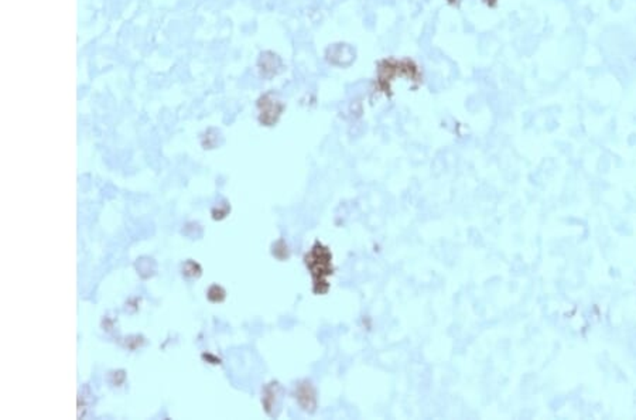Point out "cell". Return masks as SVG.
<instances>
[{"label":"cell","instance_id":"cell-1","mask_svg":"<svg viewBox=\"0 0 636 420\" xmlns=\"http://www.w3.org/2000/svg\"><path fill=\"white\" fill-rule=\"evenodd\" d=\"M207 297L211 303H221L225 299V290L218 285H212L207 292Z\"/></svg>","mask_w":636,"mask_h":420},{"label":"cell","instance_id":"cell-2","mask_svg":"<svg viewBox=\"0 0 636 420\" xmlns=\"http://www.w3.org/2000/svg\"><path fill=\"white\" fill-rule=\"evenodd\" d=\"M183 275L187 278H198L201 275V266L190 259L183 265Z\"/></svg>","mask_w":636,"mask_h":420}]
</instances>
